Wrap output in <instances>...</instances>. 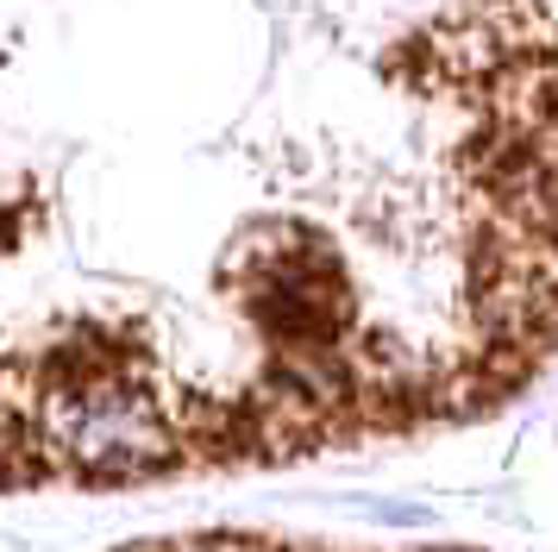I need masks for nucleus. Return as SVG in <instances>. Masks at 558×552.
I'll return each mask as SVG.
<instances>
[]
</instances>
